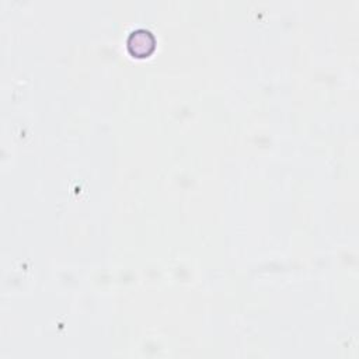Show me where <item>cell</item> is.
Here are the masks:
<instances>
[{
    "mask_svg": "<svg viewBox=\"0 0 359 359\" xmlns=\"http://www.w3.org/2000/svg\"><path fill=\"white\" fill-rule=\"evenodd\" d=\"M156 35L147 28H135L126 36V49L133 57H147L156 50Z\"/></svg>",
    "mask_w": 359,
    "mask_h": 359,
    "instance_id": "cell-1",
    "label": "cell"
}]
</instances>
